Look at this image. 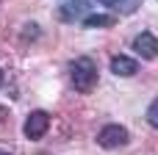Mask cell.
Wrapping results in <instances>:
<instances>
[{
	"mask_svg": "<svg viewBox=\"0 0 158 155\" xmlns=\"http://www.w3.org/2000/svg\"><path fill=\"white\" fill-rule=\"evenodd\" d=\"M147 122H150L153 128H158V100H153L150 108H147Z\"/></svg>",
	"mask_w": 158,
	"mask_h": 155,
	"instance_id": "52a82bcc",
	"label": "cell"
},
{
	"mask_svg": "<svg viewBox=\"0 0 158 155\" xmlns=\"http://www.w3.org/2000/svg\"><path fill=\"white\" fill-rule=\"evenodd\" d=\"M133 50H136V55H142V58H147V61L158 58V36L150 33V31H142V33L133 39Z\"/></svg>",
	"mask_w": 158,
	"mask_h": 155,
	"instance_id": "277c9868",
	"label": "cell"
},
{
	"mask_svg": "<svg viewBox=\"0 0 158 155\" xmlns=\"http://www.w3.org/2000/svg\"><path fill=\"white\" fill-rule=\"evenodd\" d=\"M0 155H8V153H0Z\"/></svg>",
	"mask_w": 158,
	"mask_h": 155,
	"instance_id": "30bf717a",
	"label": "cell"
},
{
	"mask_svg": "<svg viewBox=\"0 0 158 155\" xmlns=\"http://www.w3.org/2000/svg\"><path fill=\"white\" fill-rule=\"evenodd\" d=\"M22 130H25V136H28L31 141H39V139H44V133L50 130V116H47L44 111H31Z\"/></svg>",
	"mask_w": 158,
	"mask_h": 155,
	"instance_id": "3957f363",
	"label": "cell"
},
{
	"mask_svg": "<svg viewBox=\"0 0 158 155\" xmlns=\"http://www.w3.org/2000/svg\"><path fill=\"white\" fill-rule=\"evenodd\" d=\"M97 3H103V6H119L122 0H97Z\"/></svg>",
	"mask_w": 158,
	"mask_h": 155,
	"instance_id": "ba28073f",
	"label": "cell"
},
{
	"mask_svg": "<svg viewBox=\"0 0 158 155\" xmlns=\"http://www.w3.org/2000/svg\"><path fill=\"white\" fill-rule=\"evenodd\" d=\"M128 139H131V133H128L122 125H117V122L103 125L100 133H97V144H100L103 150H117V147L128 144Z\"/></svg>",
	"mask_w": 158,
	"mask_h": 155,
	"instance_id": "7a4b0ae2",
	"label": "cell"
},
{
	"mask_svg": "<svg viewBox=\"0 0 158 155\" xmlns=\"http://www.w3.org/2000/svg\"><path fill=\"white\" fill-rule=\"evenodd\" d=\"M114 22H117L114 14H86V17H83V25H86V28H108V25H114Z\"/></svg>",
	"mask_w": 158,
	"mask_h": 155,
	"instance_id": "8992f818",
	"label": "cell"
},
{
	"mask_svg": "<svg viewBox=\"0 0 158 155\" xmlns=\"http://www.w3.org/2000/svg\"><path fill=\"white\" fill-rule=\"evenodd\" d=\"M111 72L117 75V78H131V75H136L139 72V61L136 58H131V55H114L111 58Z\"/></svg>",
	"mask_w": 158,
	"mask_h": 155,
	"instance_id": "5b68a950",
	"label": "cell"
},
{
	"mask_svg": "<svg viewBox=\"0 0 158 155\" xmlns=\"http://www.w3.org/2000/svg\"><path fill=\"white\" fill-rule=\"evenodd\" d=\"M69 80H72L75 92L89 94V92L97 86V64H94V58H89V55L75 58V61L69 64Z\"/></svg>",
	"mask_w": 158,
	"mask_h": 155,
	"instance_id": "6da1fadb",
	"label": "cell"
},
{
	"mask_svg": "<svg viewBox=\"0 0 158 155\" xmlns=\"http://www.w3.org/2000/svg\"><path fill=\"white\" fill-rule=\"evenodd\" d=\"M3 80H6V75H3V69H0V86H3Z\"/></svg>",
	"mask_w": 158,
	"mask_h": 155,
	"instance_id": "9c48e42d",
	"label": "cell"
}]
</instances>
